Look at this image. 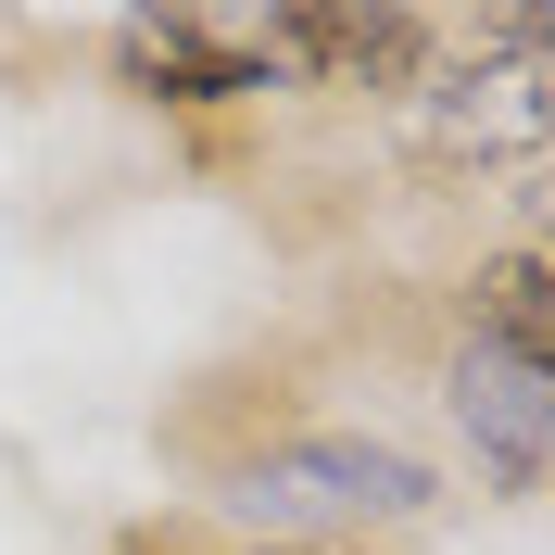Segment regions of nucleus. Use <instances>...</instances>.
I'll list each match as a JSON object with an SVG mask.
<instances>
[{
	"instance_id": "nucleus-1",
	"label": "nucleus",
	"mask_w": 555,
	"mask_h": 555,
	"mask_svg": "<svg viewBox=\"0 0 555 555\" xmlns=\"http://www.w3.org/2000/svg\"><path fill=\"white\" fill-rule=\"evenodd\" d=\"M543 13H492V64H454L429 76V139H442V165L467 177H505V190H543L555 165V64H543Z\"/></svg>"
},
{
	"instance_id": "nucleus-2",
	"label": "nucleus",
	"mask_w": 555,
	"mask_h": 555,
	"mask_svg": "<svg viewBox=\"0 0 555 555\" xmlns=\"http://www.w3.org/2000/svg\"><path fill=\"white\" fill-rule=\"evenodd\" d=\"M228 505H253V518L278 530H328V518H416L429 505V467L391 442H278L241 467V492Z\"/></svg>"
},
{
	"instance_id": "nucleus-3",
	"label": "nucleus",
	"mask_w": 555,
	"mask_h": 555,
	"mask_svg": "<svg viewBox=\"0 0 555 555\" xmlns=\"http://www.w3.org/2000/svg\"><path fill=\"white\" fill-rule=\"evenodd\" d=\"M114 51L152 102H241L278 76V13H127Z\"/></svg>"
},
{
	"instance_id": "nucleus-4",
	"label": "nucleus",
	"mask_w": 555,
	"mask_h": 555,
	"mask_svg": "<svg viewBox=\"0 0 555 555\" xmlns=\"http://www.w3.org/2000/svg\"><path fill=\"white\" fill-rule=\"evenodd\" d=\"M454 416H467V442L492 454L505 492H543V467H555V366L467 341L454 353Z\"/></svg>"
},
{
	"instance_id": "nucleus-5",
	"label": "nucleus",
	"mask_w": 555,
	"mask_h": 555,
	"mask_svg": "<svg viewBox=\"0 0 555 555\" xmlns=\"http://www.w3.org/2000/svg\"><path fill=\"white\" fill-rule=\"evenodd\" d=\"M278 64L304 76V89H416V64H429V13H391V0H366V13H278Z\"/></svg>"
},
{
	"instance_id": "nucleus-6",
	"label": "nucleus",
	"mask_w": 555,
	"mask_h": 555,
	"mask_svg": "<svg viewBox=\"0 0 555 555\" xmlns=\"http://www.w3.org/2000/svg\"><path fill=\"white\" fill-rule=\"evenodd\" d=\"M467 291H480V328H467V341L555 366V278H543V253H492V266L467 278Z\"/></svg>"
},
{
	"instance_id": "nucleus-7",
	"label": "nucleus",
	"mask_w": 555,
	"mask_h": 555,
	"mask_svg": "<svg viewBox=\"0 0 555 555\" xmlns=\"http://www.w3.org/2000/svg\"><path fill=\"white\" fill-rule=\"evenodd\" d=\"M278 555H328V543H278Z\"/></svg>"
}]
</instances>
